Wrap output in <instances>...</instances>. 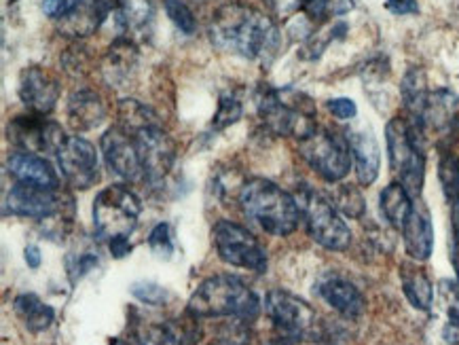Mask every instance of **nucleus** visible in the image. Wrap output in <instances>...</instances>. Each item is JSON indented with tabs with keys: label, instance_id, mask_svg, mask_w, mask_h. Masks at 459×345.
Returning <instances> with one entry per match:
<instances>
[{
	"label": "nucleus",
	"instance_id": "f257e3e1",
	"mask_svg": "<svg viewBox=\"0 0 459 345\" xmlns=\"http://www.w3.org/2000/svg\"><path fill=\"white\" fill-rule=\"evenodd\" d=\"M280 39L278 26L261 11L246 4H222L210 23L212 45L244 60L273 57Z\"/></svg>",
	"mask_w": 459,
	"mask_h": 345
},
{
	"label": "nucleus",
	"instance_id": "f03ea898",
	"mask_svg": "<svg viewBox=\"0 0 459 345\" xmlns=\"http://www.w3.org/2000/svg\"><path fill=\"white\" fill-rule=\"evenodd\" d=\"M238 202L248 220L275 237L290 236L303 219L301 203L267 178L246 180Z\"/></svg>",
	"mask_w": 459,
	"mask_h": 345
},
{
	"label": "nucleus",
	"instance_id": "7ed1b4c3",
	"mask_svg": "<svg viewBox=\"0 0 459 345\" xmlns=\"http://www.w3.org/2000/svg\"><path fill=\"white\" fill-rule=\"evenodd\" d=\"M188 312L197 318H235L250 323L261 312V299L239 278L219 273L197 286L188 299Z\"/></svg>",
	"mask_w": 459,
	"mask_h": 345
},
{
	"label": "nucleus",
	"instance_id": "20e7f679",
	"mask_svg": "<svg viewBox=\"0 0 459 345\" xmlns=\"http://www.w3.org/2000/svg\"><path fill=\"white\" fill-rule=\"evenodd\" d=\"M256 110L263 125L275 136L297 138L301 142L317 130L316 107L305 93H284L264 85L256 91Z\"/></svg>",
	"mask_w": 459,
	"mask_h": 345
},
{
	"label": "nucleus",
	"instance_id": "39448f33",
	"mask_svg": "<svg viewBox=\"0 0 459 345\" xmlns=\"http://www.w3.org/2000/svg\"><path fill=\"white\" fill-rule=\"evenodd\" d=\"M423 127L413 116H394L385 127L387 155L392 172L398 183L409 191L413 200H420L426 178V155H423Z\"/></svg>",
	"mask_w": 459,
	"mask_h": 345
},
{
	"label": "nucleus",
	"instance_id": "423d86ee",
	"mask_svg": "<svg viewBox=\"0 0 459 345\" xmlns=\"http://www.w3.org/2000/svg\"><path fill=\"white\" fill-rule=\"evenodd\" d=\"M143 203L138 195L126 185H113L100 191L93 202V225L98 237L115 239L129 237L138 227Z\"/></svg>",
	"mask_w": 459,
	"mask_h": 345
},
{
	"label": "nucleus",
	"instance_id": "0eeeda50",
	"mask_svg": "<svg viewBox=\"0 0 459 345\" xmlns=\"http://www.w3.org/2000/svg\"><path fill=\"white\" fill-rule=\"evenodd\" d=\"M269 318L280 337L297 339V341H317L322 326L316 309L303 301L301 297L292 295L288 290H272L264 299Z\"/></svg>",
	"mask_w": 459,
	"mask_h": 345
},
{
	"label": "nucleus",
	"instance_id": "6e6552de",
	"mask_svg": "<svg viewBox=\"0 0 459 345\" xmlns=\"http://www.w3.org/2000/svg\"><path fill=\"white\" fill-rule=\"evenodd\" d=\"M299 153L305 163L328 183H339L351 169L350 140L331 130H316L299 142Z\"/></svg>",
	"mask_w": 459,
	"mask_h": 345
},
{
	"label": "nucleus",
	"instance_id": "1a4fd4ad",
	"mask_svg": "<svg viewBox=\"0 0 459 345\" xmlns=\"http://www.w3.org/2000/svg\"><path fill=\"white\" fill-rule=\"evenodd\" d=\"M301 210L309 236L322 248L341 253V250H345L351 244L350 227L343 223V219L339 216V210L333 206L331 200H326L320 193L309 191L305 193Z\"/></svg>",
	"mask_w": 459,
	"mask_h": 345
},
{
	"label": "nucleus",
	"instance_id": "9d476101",
	"mask_svg": "<svg viewBox=\"0 0 459 345\" xmlns=\"http://www.w3.org/2000/svg\"><path fill=\"white\" fill-rule=\"evenodd\" d=\"M212 239H214L216 253L225 263L256 273H263L267 269V253L255 233L246 229L244 225L219 220L212 231Z\"/></svg>",
	"mask_w": 459,
	"mask_h": 345
},
{
	"label": "nucleus",
	"instance_id": "9b49d317",
	"mask_svg": "<svg viewBox=\"0 0 459 345\" xmlns=\"http://www.w3.org/2000/svg\"><path fill=\"white\" fill-rule=\"evenodd\" d=\"M127 132V130H126ZM136 140L140 161L144 169V183L151 186H161L168 174L172 172L176 161V146L168 132L163 130V123H152V125L140 127L136 132H129Z\"/></svg>",
	"mask_w": 459,
	"mask_h": 345
},
{
	"label": "nucleus",
	"instance_id": "f8f14e48",
	"mask_svg": "<svg viewBox=\"0 0 459 345\" xmlns=\"http://www.w3.org/2000/svg\"><path fill=\"white\" fill-rule=\"evenodd\" d=\"M9 142L17 151L34 155H57L62 144L66 142L64 130L56 121L45 119V115H22L9 121L7 127Z\"/></svg>",
	"mask_w": 459,
	"mask_h": 345
},
{
	"label": "nucleus",
	"instance_id": "ddd939ff",
	"mask_svg": "<svg viewBox=\"0 0 459 345\" xmlns=\"http://www.w3.org/2000/svg\"><path fill=\"white\" fill-rule=\"evenodd\" d=\"M7 208L17 216L45 220L53 219V216H64L66 210L73 212L74 203L57 189L15 183L7 193Z\"/></svg>",
	"mask_w": 459,
	"mask_h": 345
},
{
	"label": "nucleus",
	"instance_id": "4468645a",
	"mask_svg": "<svg viewBox=\"0 0 459 345\" xmlns=\"http://www.w3.org/2000/svg\"><path fill=\"white\" fill-rule=\"evenodd\" d=\"M57 166L66 183L76 191L91 189L100 180L98 151L90 140L73 136L66 138L62 149L57 151Z\"/></svg>",
	"mask_w": 459,
	"mask_h": 345
},
{
	"label": "nucleus",
	"instance_id": "2eb2a0df",
	"mask_svg": "<svg viewBox=\"0 0 459 345\" xmlns=\"http://www.w3.org/2000/svg\"><path fill=\"white\" fill-rule=\"evenodd\" d=\"M106 168L126 183H143L144 169L140 161L136 140L121 125L110 127L100 140Z\"/></svg>",
	"mask_w": 459,
	"mask_h": 345
},
{
	"label": "nucleus",
	"instance_id": "dca6fc26",
	"mask_svg": "<svg viewBox=\"0 0 459 345\" xmlns=\"http://www.w3.org/2000/svg\"><path fill=\"white\" fill-rule=\"evenodd\" d=\"M60 79L43 66L23 68L17 83V96L34 115H49L60 100Z\"/></svg>",
	"mask_w": 459,
	"mask_h": 345
},
{
	"label": "nucleus",
	"instance_id": "f3484780",
	"mask_svg": "<svg viewBox=\"0 0 459 345\" xmlns=\"http://www.w3.org/2000/svg\"><path fill=\"white\" fill-rule=\"evenodd\" d=\"M113 9V0H70L68 13L57 22V28L66 39H87L100 30Z\"/></svg>",
	"mask_w": 459,
	"mask_h": 345
},
{
	"label": "nucleus",
	"instance_id": "a211bd4d",
	"mask_svg": "<svg viewBox=\"0 0 459 345\" xmlns=\"http://www.w3.org/2000/svg\"><path fill=\"white\" fill-rule=\"evenodd\" d=\"M400 231H403L404 248H407L411 259L428 261L434 250V229L428 208L420 200H415L407 223Z\"/></svg>",
	"mask_w": 459,
	"mask_h": 345
},
{
	"label": "nucleus",
	"instance_id": "6ab92c4d",
	"mask_svg": "<svg viewBox=\"0 0 459 345\" xmlns=\"http://www.w3.org/2000/svg\"><path fill=\"white\" fill-rule=\"evenodd\" d=\"M351 149V160H354L358 183L368 186L373 185L377 177H379L381 166V151L379 144L370 130H356L347 134Z\"/></svg>",
	"mask_w": 459,
	"mask_h": 345
},
{
	"label": "nucleus",
	"instance_id": "aec40b11",
	"mask_svg": "<svg viewBox=\"0 0 459 345\" xmlns=\"http://www.w3.org/2000/svg\"><path fill=\"white\" fill-rule=\"evenodd\" d=\"M317 290H320L322 299L333 309H337L341 315H345V318H358L367 309V301H364L362 292L358 290L356 284H351L345 278H324Z\"/></svg>",
	"mask_w": 459,
	"mask_h": 345
},
{
	"label": "nucleus",
	"instance_id": "412c9836",
	"mask_svg": "<svg viewBox=\"0 0 459 345\" xmlns=\"http://www.w3.org/2000/svg\"><path fill=\"white\" fill-rule=\"evenodd\" d=\"M7 169L17 183L26 185H39L49 186V189H57V174L51 168V163L45 157L34 153H23V151H15L9 155Z\"/></svg>",
	"mask_w": 459,
	"mask_h": 345
},
{
	"label": "nucleus",
	"instance_id": "4be33fe9",
	"mask_svg": "<svg viewBox=\"0 0 459 345\" xmlns=\"http://www.w3.org/2000/svg\"><path fill=\"white\" fill-rule=\"evenodd\" d=\"M106 119L104 100L93 90H76L68 100V123L74 130L90 132Z\"/></svg>",
	"mask_w": 459,
	"mask_h": 345
},
{
	"label": "nucleus",
	"instance_id": "5701e85b",
	"mask_svg": "<svg viewBox=\"0 0 459 345\" xmlns=\"http://www.w3.org/2000/svg\"><path fill=\"white\" fill-rule=\"evenodd\" d=\"M138 49L132 39L119 37L110 45L108 54L104 56V77L110 87H121L129 83V77L136 70Z\"/></svg>",
	"mask_w": 459,
	"mask_h": 345
},
{
	"label": "nucleus",
	"instance_id": "b1692460",
	"mask_svg": "<svg viewBox=\"0 0 459 345\" xmlns=\"http://www.w3.org/2000/svg\"><path fill=\"white\" fill-rule=\"evenodd\" d=\"M13 312L30 332L47 331L51 326L53 318H56L53 307L45 306L34 292H22V295H17L13 301Z\"/></svg>",
	"mask_w": 459,
	"mask_h": 345
},
{
	"label": "nucleus",
	"instance_id": "393cba45",
	"mask_svg": "<svg viewBox=\"0 0 459 345\" xmlns=\"http://www.w3.org/2000/svg\"><path fill=\"white\" fill-rule=\"evenodd\" d=\"M415 200L409 195V191L404 189L400 183L387 185L384 191H381L379 206L384 219L390 223L394 229H403L404 223H407L411 210H413Z\"/></svg>",
	"mask_w": 459,
	"mask_h": 345
},
{
	"label": "nucleus",
	"instance_id": "a878e982",
	"mask_svg": "<svg viewBox=\"0 0 459 345\" xmlns=\"http://www.w3.org/2000/svg\"><path fill=\"white\" fill-rule=\"evenodd\" d=\"M403 290L407 295L409 303L421 312H429L434 301V289L426 272L417 269L415 265L403 267Z\"/></svg>",
	"mask_w": 459,
	"mask_h": 345
},
{
	"label": "nucleus",
	"instance_id": "bb28decb",
	"mask_svg": "<svg viewBox=\"0 0 459 345\" xmlns=\"http://www.w3.org/2000/svg\"><path fill=\"white\" fill-rule=\"evenodd\" d=\"M199 339L197 315H193L186 309L180 318L166 320L159 331V345H195Z\"/></svg>",
	"mask_w": 459,
	"mask_h": 345
},
{
	"label": "nucleus",
	"instance_id": "cd10ccee",
	"mask_svg": "<svg viewBox=\"0 0 459 345\" xmlns=\"http://www.w3.org/2000/svg\"><path fill=\"white\" fill-rule=\"evenodd\" d=\"M115 11L117 23L126 32L143 30L146 23H151L152 20L151 0H117Z\"/></svg>",
	"mask_w": 459,
	"mask_h": 345
},
{
	"label": "nucleus",
	"instance_id": "c85d7f7f",
	"mask_svg": "<svg viewBox=\"0 0 459 345\" xmlns=\"http://www.w3.org/2000/svg\"><path fill=\"white\" fill-rule=\"evenodd\" d=\"M428 83L426 74L420 68H411L403 79V100L409 110V116H417L421 113L423 104L428 98Z\"/></svg>",
	"mask_w": 459,
	"mask_h": 345
},
{
	"label": "nucleus",
	"instance_id": "c756f323",
	"mask_svg": "<svg viewBox=\"0 0 459 345\" xmlns=\"http://www.w3.org/2000/svg\"><path fill=\"white\" fill-rule=\"evenodd\" d=\"M438 178L443 185L445 197L451 203L459 202V157L453 151H443L438 161Z\"/></svg>",
	"mask_w": 459,
	"mask_h": 345
},
{
	"label": "nucleus",
	"instance_id": "7c9ffc66",
	"mask_svg": "<svg viewBox=\"0 0 459 345\" xmlns=\"http://www.w3.org/2000/svg\"><path fill=\"white\" fill-rule=\"evenodd\" d=\"M333 206L339 210L341 214L350 216V219H360L367 210V202H364L362 191L354 185H341L333 193Z\"/></svg>",
	"mask_w": 459,
	"mask_h": 345
},
{
	"label": "nucleus",
	"instance_id": "2f4dec72",
	"mask_svg": "<svg viewBox=\"0 0 459 345\" xmlns=\"http://www.w3.org/2000/svg\"><path fill=\"white\" fill-rule=\"evenodd\" d=\"M241 113H244V108H241V102L238 98L233 93H225V96H221L219 108H216L214 119H212V130L221 132L225 127L233 125V123L241 119Z\"/></svg>",
	"mask_w": 459,
	"mask_h": 345
},
{
	"label": "nucleus",
	"instance_id": "473e14b6",
	"mask_svg": "<svg viewBox=\"0 0 459 345\" xmlns=\"http://www.w3.org/2000/svg\"><path fill=\"white\" fill-rule=\"evenodd\" d=\"M163 7H166L168 17L174 22V26L178 28L180 32L193 34L197 30L195 15H193V11L188 9V4L182 3V0H163Z\"/></svg>",
	"mask_w": 459,
	"mask_h": 345
},
{
	"label": "nucleus",
	"instance_id": "72a5a7b5",
	"mask_svg": "<svg viewBox=\"0 0 459 345\" xmlns=\"http://www.w3.org/2000/svg\"><path fill=\"white\" fill-rule=\"evenodd\" d=\"M129 290H132V295L136 297L138 301H143V303H146V306H152V307L166 306L168 297H169L168 290L163 289V286L151 282V280H140V282H134Z\"/></svg>",
	"mask_w": 459,
	"mask_h": 345
},
{
	"label": "nucleus",
	"instance_id": "f704fd0d",
	"mask_svg": "<svg viewBox=\"0 0 459 345\" xmlns=\"http://www.w3.org/2000/svg\"><path fill=\"white\" fill-rule=\"evenodd\" d=\"M149 248L152 254H157L159 259L168 261L174 254V237H172V227L168 223H159L149 236Z\"/></svg>",
	"mask_w": 459,
	"mask_h": 345
},
{
	"label": "nucleus",
	"instance_id": "c9c22d12",
	"mask_svg": "<svg viewBox=\"0 0 459 345\" xmlns=\"http://www.w3.org/2000/svg\"><path fill=\"white\" fill-rule=\"evenodd\" d=\"M244 320H239L238 324L225 326L219 335L212 339L210 345H255V335H252L248 324H241Z\"/></svg>",
	"mask_w": 459,
	"mask_h": 345
},
{
	"label": "nucleus",
	"instance_id": "e433bc0d",
	"mask_svg": "<svg viewBox=\"0 0 459 345\" xmlns=\"http://www.w3.org/2000/svg\"><path fill=\"white\" fill-rule=\"evenodd\" d=\"M440 297L453 320H459V282H440Z\"/></svg>",
	"mask_w": 459,
	"mask_h": 345
},
{
	"label": "nucleus",
	"instance_id": "4c0bfd02",
	"mask_svg": "<svg viewBox=\"0 0 459 345\" xmlns=\"http://www.w3.org/2000/svg\"><path fill=\"white\" fill-rule=\"evenodd\" d=\"M328 110H331L333 116H337V119H354L358 108H356V102L350 100V98H334L326 104Z\"/></svg>",
	"mask_w": 459,
	"mask_h": 345
},
{
	"label": "nucleus",
	"instance_id": "58836bf2",
	"mask_svg": "<svg viewBox=\"0 0 459 345\" xmlns=\"http://www.w3.org/2000/svg\"><path fill=\"white\" fill-rule=\"evenodd\" d=\"M301 9H303V13L309 17V20L320 22V20H324V15L331 11V0H303Z\"/></svg>",
	"mask_w": 459,
	"mask_h": 345
},
{
	"label": "nucleus",
	"instance_id": "ea45409f",
	"mask_svg": "<svg viewBox=\"0 0 459 345\" xmlns=\"http://www.w3.org/2000/svg\"><path fill=\"white\" fill-rule=\"evenodd\" d=\"M70 0H43V13L49 17V20L60 22L64 15L68 13Z\"/></svg>",
	"mask_w": 459,
	"mask_h": 345
},
{
	"label": "nucleus",
	"instance_id": "a19ab883",
	"mask_svg": "<svg viewBox=\"0 0 459 345\" xmlns=\"http://www.w3.org/2000/svg\"><path fill=\"white\" fill-rule=\"evenodd\" d=\"M385 9L392 11V13H396V15H409V13H417V11H420L415 0H385Z\"/></svg>",
	"mask_w": 459,
	"mask_h": 345
},
{
	"label": "nucleus",
	"instance_id": "79ce46f5",
	"mask_svg": "<svg viewBox=\"0 0 459 345\" xmlns=\"http://www.w3.org/2000/svg\"><path fill=\"white\" fill-rule=\"evenodd\" d=\"M98 265V256H93V254H83V256H79V261H76V269L74 272H70L73 273V280H76V278H83L87 272H90V269H93Z\"/></svg>",
	"mask_w": 459,
	"mask_h": 345
},
{
	"label": "nucleus",
	"instance_id": "37998d69",
	"mask_svg": "<svg viewBox=\"0 0 459 345\" xmlns=\"http://www.w3.org/2000/svg\"><path fill=\"white\" fill-rule=\"evenodd\" d=\"M269 4H272V7L278 11L280 15H288V13H292V11L301 9L303 0H269Z\"/></svg>",
	"mask_w": 459,
	"mask_h": 345
},
{
	"label": "nucleus",
	"instance_id": "c03bdc74",
	"mask_svg": "<svg viewBox=\"0 0 459 345\" xmlns=\"http://www.w3.org/2000/svg\"><path fill=\"white\" fill-rule=\"evenodd\" d=\"M132 246H129V237H115L110 239V253H113L115 259H123V256L129 254Z\"/></svg>",
	"mask_w": 459,
	"mask_h": 345
},
{
	"label": "nucleus",
	"instance_id": "a18cd8bd",
	"mask_svg": "<svg viewBox=\"0 0 459 345\" xmlns=\"http://www.w3.org/2000/svg\"><path fill=\"white\" fill-rule=\"evenodd\" d=\"M443 339L449 345H459V320H449L443 329Z\"/></svg>",
	"mask_w": 459,
	"mask_h": 345
},
{
	"label": "nucleus",
	"instance_id": "49530a36",
	"mask_svg": "<svg viewBox=\"0 0 459 345\" xmlns=\"http://www.w3.org/2000/svg\"><path fill=\"white\" fill-rule=\"evenodd\" d=\"M23 256H26L28 267L37 269L40 265V250L37 248V246H26V250H23Z\"/></svg>",
	"mask_w": 459,
	"mask_h": 345
},
{
	"label": "nucleus",
	"instance_id": "de8ad7c7",
	"mask_svg": "<svg viewBox=\"0 0 459 345\" xmlns=\"http://www.w3.org/2000/svg\"><path fill=\"white\" fill-rule=\"evenodd\" d=\"M354 9V0H331V13L343 15Z\"/></svg>",
	"mask_w": 459,
	"mask_h": 345
},
{
	"label": "nucleus",
	"instance_id": "09e8293b",
	"mask_svg": "<svg viewBox=\"0 0 459 345\" xmlns=\"http://www.w3.org/2000/svg\"><path fill=\"white\" fill-rule=\"evenodd\" d=\"M453 267H455L459 282V229H453Z\"/></svg>",
	"mask_w": 459,
	"mask_h": 345
},
{
	"label": "nucleus",
	"instance_id": "8fccbe9b",
	"mask_svg": "<svg viewBox=\"0 0 459 345\" xmlns=\"http://www.w3.org/2000/svg\"><path fill=\"white\" fill-rule=\"evenodd\" d=\"M453 229H459V202L453 203Z\"/></svg>",
	"mask_w": 459,
	"mask_h": 345
},
{
	"label": "nucleus",
	"instance_id": "3c124183",
	"mask_svg": "<svg viewBox=\"0 0 459 345\" xmlns=\"http://www.w3.org/2000/svg\"><path fill=\"white\" fill-rule=\"evenodd\" d=\"M113 345H138L136 341H115Z\"/></svg>",
	"mask_w": 459,
	"mask_h": 345
}]
</instances>
